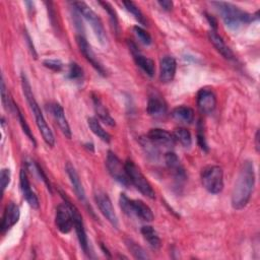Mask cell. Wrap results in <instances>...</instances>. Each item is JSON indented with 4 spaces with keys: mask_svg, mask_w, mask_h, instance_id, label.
Here are the masks:
<instances>
[{
    "mask_svg": "<svg viewBox=\"0 0 260 260\" xmlns=\"http://www.w3.org/2000/svg\"><path fill=\"white\" fill-rule=\"evenodd\" d=\"M255 185L254 165L251 160H245L239 171L233 191L232 206L236 210H241L247 206L250 201Z\"/></svg>",
    "mask_w": 260,
    "mask_h": 260,
    "instance_id": "cell-1",
    "label": "cell"
},
{
    "mask_svg": "<svg viewBox=\"0 0 260 260\" xmlns=\"http://www.w3.org/2000/svg\"><path fill=\"white\" fill-rule=\"evenodd\" d=\"M20 80H21V87H22V91H23V94L26 99V102L29 106V109L35 117V120H36V124L42 134V137L45 141V143L51 147H53L55 145V137H54V134L51 130V128L49 127V125L47 124L46 120H45V117L39 107V104L38 102L36 101V98L34 95V92H32V89H31V86H30V83L28 81V78L27 76L25 75L24 72L21 73V76H20Z\"/></svg>",
    "mask_w": 260,
    "mask_h": 260,
    "instance_id": "cell-2",
    "label": "cell"
},
{
    "mask_svg": "<svg viewBox=\"0 0 260 260\" xmlns=\"http://www.w3.org/2000/svg\"><path fill=\"white\" fill-rule=\"evenodd\" d=\"M212 5L215 6L224 24L231 29H238L243 24H248L258 18V12L255 14L248 13L232 3L218 1L212 2Z\"/></svg>",
    "mask_w": 260,
    "mask_h": 260,
    "instance_id": "cell-3",
    "label": "cell"
},
{
    "mask_svg": "<svg viewBox=\"0 0 260 260\" xmlns=\"http://www.w3.org/2000/svg\"><path fill=\"white\" fill-rule=\"evenodd\" d=\"M119 204L122 211L127 215H135L144 221H152L154 218L153 212L150 207L139 199H129L126 194L121 193Z\"/></svg>",
    "mask_w": 260,
    "mask_h": 260,
    "instance_id": "cell-4",
    "label": "cell"
},
{
    "mask_svg": "<svg viewBox=\"0 0 260 260\" xmlns=\"http://www.w3.org/2000/svg\"><path fill=\"white\" fill-rule=\"evenodd\" d=\"M125 169L126 173L128 175V178L130 180V183L145 197L149 199H154L155 192L148 182V180L145 178L143 173L140 171V169L132 161L131 159H127L125 161Z\"/></svg>",
    "mask_w": 260,
    "mask_h": 260,
    "instance_id": "cell-5",
    "label": "cell"
},
{
    "mask_svg": "<svg viewBox=\"0 0 260 260\" xmlns=\"http://www.w3.org/2000/svg\"><path fill=\"white\" fill-rule=\"evenodd\" d=\"M72 5L79 12V14H81L85 18V20L90 24L99 42L102 45H106L108 39H107V35L104 28L103 22L99 17V15L85 2L75 1V2H72Z\"/></svg>",
    "mask_w": 260,
    "mask_h": 260,
    "instance_id": "cell-6",
    "label": "cell"
},
{
    "mask_svg": "<svg viewBox=\"0 0 260 260\" xmlns=\"http://www.w3.org/2000/svg\"><path fill=\"white\" fill-rule=\"evenodd\" d=\"M201 183L211 194H218L223 189V172L219 166H207L202 169Z\"/></svg>",
    "mask_w": 260,
    "mask_h": 260,
    "instance_id": "cell-7",
    "label": "cell"
},
{
    "mask_svg": "<svg viewBox=\"0 0 260 260\" xmlns=\"http://www.w3.org/2000/svg\"><path fill=\"white\" fill-rule=\"evenodd\" d=\"M60 194H61L62 198L64 199V203H66V205L70 209V212H71V215H72V218H73L74 229H75L76 236H77L78 242L80 244V247H81V249L83 250V252L85 254H88V239H87V236H86V232H85L82 216H81L79 210L77 209V207L70 201V199L67 198L66 194L62 191H60Z\"/></svg>",
    "mask_w": 260,
    "mask_h": 260,
    "instance_id": "cell-8",
    "label": "cell"
},
{
    "mask_svg": "<svg viewBox=\"0 0 260 260\" xmlns=\"http://www.w3.org/2000/svg\"><path fill=\"white\" fill-rule=\"evenodd\" d=\"M106 167L109 174L115 181H117L124 187H128L131 184L126 173L125 165H123L120 158L111 150H109L107 154Z\"/></svg>",
    "mask_w": 260,
    "mask_h": 260,
    "instance_id": "cell-9",
    "label": "cell"
},
{
    "mask_svg": "<svg viewBox=\"0 0 260 260\" xmlns=\"http://www.w3.org/2000/svg\"><path fill=\"white\" fill-rule=\"evenodd\" d=\"M94 200H95V203H96L100 211L103 213V215L108 219V221L114 228L117 229L118 224H119L118 217H117V214L113 207L112 201H111L110 197L108 196V194L102 190H96L94 192Z\"/></svg>",
    "mask_w": 260,
    "mask_h": 260,
    "instance_id": "cell-10",
    "label": "cell"
},
{
    "mask_svg": "<svg viewBox=\"0 0 260 260\" xmlns=\"http://www.w3.org/2000/svg\"><path fill=\"white\" fill-rule=\"evenodd\" d=\"M76 43H77V46H78L81 54L84 56V58L87 60V62H89L90 65L102 76H106V69L104 68V66L100 62V60L98 59L95 53L93 52L92 48L90 47V45L88 44L86 39L83 36H81V35H77L76 36Z\"/></svg>",
    "mask_w": 260,
    "mask_h": 260,
    "instance_id": "cell-11",
    "label": "cell"
},
{
    "mask_svg": "<svg viewBox=\"0 0 260 260\" xmlns=\"http://www.w3.org/2000/svg\"><path fill=\"white\" fill-rule=\"evenodd\" d=\"M65 170H66V173L69 177V180L71 182V185L74 189V192L78 198V200L88 209L90 210L91 214L94 216V213L92 211V209L90 208V205L88 204L87 202V199H86V195H85V191H84V188H83V185L81 183V180L79 178V175L78 173L76 172L75 168L70 164V162H67L66 164V167H65Z\"/></svg>",
    "mask_w": 260,
    "mask_h": 260,
    "instance_id": "cell-12",
    "label": "cell"
},
{
    "mask_svg": "<svg viewBox=\"0 0 260 260\" xmlns=\"http://www.w3.org/2000/svg\"><path fill=\"white\" fill-rule=\"evenodd\" d=\"M55 224L57 230L62 234H68L74 226L70 209L66 203H62L57 206L55 213Z\"/></svg>",
    "mask_w": 260,
    "mask_h": 260,
    "instance_id": "cell-13",
    "label": "cell"
},
{
    "mask_svg": "<svg viewBox=\"0 0 260 260\" xmlns=\"http://www.w3.org/2000/svg\"><path fill=\"white\" fill-rule=\"evenodd\" d=\"M196 102L202 114H211L216 107V95L211 88L203 87L198 90Z\"/></svg>",
    "mask_w": 260,
    "mask_h": 260,
    "instance_id": "cell-14",
    "label": "cell"
},
{
    "mask_svg": "<svg viewBox=\"0 0 260 260\" xmlns=\"http://www.w3.org/2000/svg\"><path fill=\"white\" fill-rule=\"evenodd\" d=\"M128 46L130 49V52L132 53L133 59L135 64L148 76L152 77L154 75L155 72V66H154V62L152 59L144 56L143 54H141V52L137 49V46L132 42L129 41L128 42Z\"/></svg>",
    "mask_w": 260,
    "mask_h": 260,
    "instance_id": "cell-15",
    "label": "cell"
},
{
    "mask_svg": "<svg viewBox=\"0 0 260 260\" xmlns=\"http://www.w3.org/2000/svg\"><path fill=\"white\" fill-rule=\"evenodd\" d=\"M19 217H20V210L18 205L12 201L7 203L2 216V222L0 226L1 234L6 233L15 223H17V221L19 220Z\"/></svg>",
    "mask_w": 260,
    "mask_h": 260,
    "instance_id": "cell-16",
    "label": "cell"
},
{
    "mask_svg": "<svg viewBox=\"0 0 260 260\" xmlns=\"http://www.w3.org/2000/svg\"><path fill=\"white\" fill-rule=\"evenodd\" d=\"M19 185H20V190L22 192L23 198L26 200L28 205L34 209H39V207H40L39 198L36 195V193L32 191L29 180L26 175V172L24 170H20Z\"/></svg>",
    "mask_w": 260,
    "mask_h": 260,
    "instance_id": "cell-17",
    "label": "cell"
},
{
    "mask_svg": "<svg viewBox=\"0 0 260 260\" xmlns=\"http://www.w3.org/2000/svg\"><path fill=\"white\" fill-rule=\"evenodd\" d=\"M167 111H168L167 104L160 95L154 93L149 96L147 106H146V112L149 116L155 119L162 118L166 116Z\"/></svg>",
    "mask_w": 260,
    "mask_h": 260,
    "instance_id": "cell-18",
    "label": "cell"
},
{
    "mask_svg": "<svg viewBox=\"0 0 260 260\" xmlns=\"http://www.w3.org/2000/svg\"><path fill=\"white\" fill-rule=\"evenodd\" d=\"M177 63L174 57L165 56L159 62V80L162 83L171 82L176 74Z\"/></svg>",
    "mask_w": 260,
    "mask_h": 260,
    "instance_id": "cell-19",
    "label": "cell"
},
{
    "mask_svg": "<svg viewBox=\"0 0 260 260\" xmlns=\"http://www.w3.org/2000/svg\"><path fill=\"white\" fill-rule=\"evenodd\" d=\"M147 138L155 144L162 145L166 147H173L175 145V138L172 133L165 129L160 128H153L150 129L147 133Z\"/></svg>",
    "mask_w": 260,
    "mask_h": 260,
    "instance_id": "cell-20",
    "label": "cell"
},
{
    "mask_svg": "<svg viewBox=\"0 0 260 260\" xmlns=\"http://www.w3.org/2000/svg\"><path fill=\"white\" fill-rule=\"evenodd\" d=\"M51 111H52L54 119H55L58 127L60 128L61 132L65 135V137L70 139L71 136H72V132H71L69 123L67 121V118L65 116V112H64L63 107L58 103H54L51 106Z\"/></svg>",
    "mask_w": 260,
    "mask_h": 260,
    "instance_id": "cell-21",
    "label": "cell"
},
{
    "mask_svg": "<svg viewBox=\"0 0 260 260\" xmlns=\"http://www.w3.org/2000/svg\"><path fill=\"white\" fill-rule=\"evenodd\" d=\"M165 161L169 170L173 173V175L176 177L177 180H185L186 179V174L183 166L180 162L179 157L177 154L173 151H168L165 154Z\"/></svg>",
    "mask_w": 260,
    "mask_h": 260,
    "instance_id": "cell-22",
    "label": "cell"
},
{
    "mask_svg": "<svg viewBox=\"0 0 260 260\" xmlns=\"http://www.w3.org/2000/svg\"><path fill=\"white\" fill-rule=\"evenodd\" d=\"M208 38H209V41L211 42V44L213 45V47L217 50V52H219L225 59H228V60L235 59V56H234L232 50L225 45L222 38L215 30L211 29L210 31H208Z\"/></svg>",
    "mask_w": 260,
    "mask_h": 260,
    "instance_id": "cell-23",
    "label": "cell"
},
{
    "mask_svg": "<svg viewBox=\"0 0 260 260\" xmlns=\"http://www.w3.org/2000/svg\"><path fill=\"white\" fill-rule=\"evenodd\" d=\"M92 103H93L94 111H95L98 117L100 118V120H102L105 124H107L109 126H115V120L111 117L108 109L103 104L102 100L94 93H92Z\"/></svg>",
    "mask_w": 260,
    "mask_h": 260,
    "instance_id": "cell-24",
    "label": "cell"
},
{
    "mask_svg": "<svg viewBox=\"0 0 260 260\" xmlns=\"http://www.w3.org/2000/svg\"><path fill=\"white\" fill-rule=\"evenodd\" d=\"M172 117L181 123L190 124L194 121V111L188 106H178L173 109L171 113Z\"/></svg>",
    "mask_w": 260,
    "mask_h": 260,
    "instance_id": "cell-25",
    "label": "cell"
},
{
    "mask_svg": "<svg viewBox=\"0 0 260 260\" xmlns=\"http://www.w3.org/2000/svg\"><path fill=\"white\" fill-rule=\"evenodd\" d=\"M141 235L143 236L144 240L148 243V245L154 249L157 250L160 248L161 242L160 239L156 233V231L151 226V225H143L140 230Z\"/></svg>",
    "mask_w": 260,
    "mask_h": 260,
    "instance_id": "cell-26",
    "label": "cell"
},
{
    "mask_svg": "<svg viewBox=\"0 0 260 260\" xmlns=\"http://www.w3.org/2000/svg\"><path fill=\"white\" fill-rule=\"evenodd\" d=\"M87 124H88V127L90 128V130L92 131V133L94 135H96L101 140L109 143L111 141V135L108 131H106L103 126L101 125L100 121L94 118V117H89L87 119Z\"/></svg>",
    "mask_w": 260,
    "mask_h": 260,
    "instance_id": "cell-27",
    "label": "cell"
},
{
    "mask_svg": "<svg viewBox=\"0 0 260 260\" xmlns=\"http://www.w3.org/2000/svg\"><path fill=\"white\" fill-rule=\"evenodd\" d=\"M173 136L176 141H178L184 147H190L192 144V136L189 130L184 127H178L174 130Z\"/></svg>",
    "mask_w": 260,
    "mask_h": 260,
    "instance_id": "cell-28",
    "label": "cell"
},
{
    "mask_svg": "<svg viewBox=\"0 0 260 260\" xmlns=\"http://www.w3.org/2000/svg\"><path fill=\"white\" fill-rule=\"evenodd\" d=\"M125 244H126V247L128 248V250L130 251V253L134 256V258H136V259H147L148 258V255L146 254L145 250L140 245H138L136 242H134L133 240L127 239V240H125Z\"/></svg>",
    "mask_w": 260,
    "mask_h": 260,
    "instance_id": "cell-29",
    "label": "cell"
},
{
    "mask_svg": "<svg viewBox=\"0 0 260 260\" xmlns=\"http://www.w3.org/2000/svg\"><path fill=\"white\" fill-rule=\"evenodd\" d=\"M125 8L134 16V18L142 25H146V19L142 13V11L139 9V7L132 1H124L123 2Z\"/></svg>",
    "mask_w": 260,
    "mask_h": 260,
    "instance_id": "cell-30",
    "label": "cell"
},
{
    "mask_svg": "<svg viewBox=\"0 0 260 260\" xmlns=\"http://www.w3.org/2000/svg\"><path fill=\"white\" fill-rule=\"evenodd\" d=\"M13 109H14V111H15L16 115H17V119H18V121H19V124H20V126H21V128H22L23 132H24V133H25V135L28 137V139L32 142L34 146H36V145H37V143H36V139H35V137H34L32 133H31V130H30V128H29L28 124L26 123V121H25V119H24V117H23V115H22L21 111L19 110V108L17 107V105H16L15 103H14V105H13Z\"/></svg>",
    "mask_w": 260,
    "mask_h": 260,
    "instance_id": "cell-31",
    "label": "cell"
},
{
    "mask_svg": "<svg viewBox=\"0 0 260 260\" xmlns=\"http://www.w3.org/2000/svg\"><path fill=\"white\" fill-rule=\"evenodd\" d=\"M100 5L103 6V8L107 11V13L110 16V21L112 23V26L114 28V31H116V34H119V21H118V16L117 13L115 11V9L113 8V6L109 3V2H105V1H100L99 2Z\"/></svg>",
    "mask_w": 260,
    "mask_h": 260,
    "instance_id": "cell-32",
    "label": "cell"
},
{
    "mask_svg": "<svg viewBox=\"0 0 260 260\" xmlns=\"http://www.w3.org/2000/svg\"><path fill=\"white\" fill-rule=\"evenodd\" d=\"M67 76L69 79L71 80H75L78 81L80 79L83 78V70L82 68L75 62L70 63L69 65V69H68V73Z\"/></svg>",
    "mask_w": 260,
    "mask_h": 260,
    "instance_id": "cell-33",
    "label": "cell"
},
{
    "mask_svg": "<svg viewBox=\"0 0 260 260\" xmlns=\"http://www.w3.org/2000/svg\"><path fill=\"white\" fill-rule=\"evenodd\" d=\"M133 31L135 34V36L139 39V41L144 44V45H150L151 42H152V39L150 37V35L144 29L142 28L141 26H138V25H135L133 27Z\"/></svg>",
    "mask_w": 260,
    "mask_h": 260,
    "instance_id": "cell-34",
    "label": "cell"
},
{
    "mask_svg": "<svg viewBox=\"0 0 260 260\" xmlns=\"http://www.w3.org/2000/svg\"><path fill=\"white\" fill-rule=\"evenodd\" d=\"M1 96H2V103H3L4 107H5V109L6 110L13 109L14 102L9 98V94H8L7 89H6V85H5L3 77L1 79Z\"/></svg>",
    "mask_w": 260,
    "mask_h": 260,
    "instance_id": "cell-35",
    "label": "cell"
},
{
    "mask_svg": "<svg viewBox=\"0 0 260 260\" xmlns=\"http://www.w3.org/2000/svg\"><path fill=\"white\" fill-rule=\"evenodd\" d=\"M43 64L45 67L56 72H60L63 69V63L57 59H47L43 62Z\"/></svg>",
    "mask_w": 260,
    "mask_h": 260,
    "instance_id": "cell-36",
    "label": "cell"
},
{
    "mask_svg": "<svg viewBox=\"0 0 260 260\" xmlns=\"http://www.w3.org/2000/svg\"><path fill=\"white\" fill-rule=\"evenodd\" d=\"M197 128H198V131H197L198 144L203 150L208 151V146H207V143H206V139H205V135H204V131H203V125L201 124V121H199Z\"/></svg>",
    "mask_w": 260,
    "mask_h": 260,
    "instance_id": "cell-37",
    "label": "cell"
},
{
    "mask_svg": "<svg viewBox=\"0 0 260 260\" xmlns=\"http://www.w3.org/2000/svg\"><path fill=\"white\" fill-rule=\"evenodd\" d=\"M10 178H11V174H10V170L9 169H2L1 173H0V181H1V189H2V193H4V191L6 190L7 186L10 183Z\"/></svg>",
    "mask_w": 260,
    "mask_h": 260,
    "instance_id": "cell-38",
    "label": "cell"
},
{
    "mask_svg": "<svg viewBox=\"0 0 260 260\" xmlns=\"http://www.w3.org/2000/svg\"><path fill=\"white\" fill-rule=\"evenodd\" d=\"M24 39H25V42H26V44H27V46H28V48H29V51H30L31 55L34 56L35 59H37L38 54H37V51H36L35 46H34V43H32V41H31V38H30L29 34L27 32V30L24 31Z\"/></svg>",
    "mask_w": 260,
    "mask_h": 260,
    "instance_id": "cell-39",
    "label": "cell"
},
{
    "mask_svg": "<svg viewBox=\"0 0 260 260\" xmlns=\"http://www.w3.org/2000/svg\"><path fill=\"white\" fill-rule=\"evenodd\" d=\"M36 169H37V172L39 173V175H40V177H41V179L45 182V184H46V186H47V188L51 191V184H50V182H49V179L47 178V176L45 175V173H44V171L42 170V168L39 166V165H36Z\"/></svg>",
    "mask_w": 260,
    "mask_h": 260,
    "instance_id": "cell-40",
    "label": "cell"
},
{
    "mask_svg": "<svg viewBox=\"0 0 260 260\" xmlns=\"http://www.w3.org/2000/svg\"><path fill=\"white\" fill-rule=\"evenodd\" d=\"M157 3L166 11H170L173 8V5H174V3L170 0H162V1H158Z\"/></svg>",
    "mask_w": 260,
    "mask_h": 260,
    "instance_id": "cell-41",
    "label": "cell"
},
{
    "mask_svg": "<svg viewBox=\"0 0 260 260\" xmlns=\"http://www.w3.org/2000/svg\"><path fill=\"white\" fill-rule=\"evenodd\" d=\"M205 15H206V18H207V20L209 21V23H210L211 27L213 28L212 30H215V31H216V28H217V22H216L215 18H214V17H212L211 15L207 14V13H205Z\"/></svg>",
    "mask_w": 260,
    "mask_h": 260,
    "instance_id": "cell-42",
    "label": "cell"
},
{
    "mask_svg": "<svg viewBox=\"0 0 260 260\" xmlns=\"http://www.w3.org/2000/svg\"><path fill=\"white\" fill-rule=\"evenodd\" d=\"M255 148H256V151L258 152L259 148H260V144H259V130H257L256 134H255Z\"/></svg>",
    "mask_w": 260,
    "mask_h": 260,
    "instance_id": "cell-43",
    "label": "cell"
}]
</instances>
